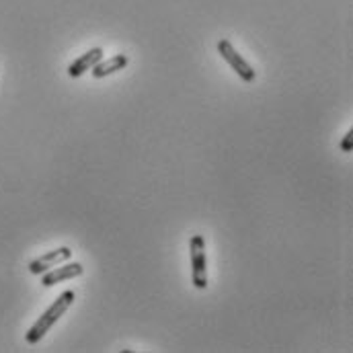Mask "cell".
<instances>
[{"mask_svg":"<svg viewBox=\"0 0 353 353\" xmlns=\"http://www.w3.org/2000/svg\"><path fill=\"white\" fill-rule=\"evenodd\" d=\"M189 251H191V281H193V288L205 290L208 288V257H205V241H203L201 234L191 236Z\"/></svg>","mask_w":353,"mask_h":353,"instance_id":"obj_2","label":"cell"},{"mask_svg":"<svg viewBox=\"0 0 353 353\" xmlns=\"http://www.w3.org/2000/svg\"><path fill=\"white\" fill-rule=\"evenodd\" d=\"M103 60V50L101 48H92V50H88L87 54H83L79 60H74L70 66H68V77L70 79H81L85 72H88L97 62H101Z\"/></svg>","mask_w":353,"mask_h":353,"instance_id":"obj_6","label":"cell"},{"mask_svg":"<svg viewBox=\"0 0 353 353\" xmlns=\"http://www.w3.org/2000/svg\"><path fill=\"white\" fill-rule=\"evenodd\" d=\"M218 54L230 64V68L247 83V85H251V83H255V79H257V72L253 70V66L234 50V46L228 41V39H220L218 41Z\"/></svg>","mask_w":353,"mask_h":353,"instance_id":"obj_3","label":"cell"},{"mask_svg":"<svg viewBox=\"0 0 353 353\" xmlns=\"http://www.w3.org/2000/svg\"><path fill=\"white\" fill-rule=\"evenodd\" d=\"M70 257H72V251H70L68 247H60V249H56V251H50V253L41 255L39 259H33V261L29 263V271H31L33 275H43L46 271L54 269L56 265L66 263Z\"/></svg>","mask_w":353,"mask_h":353,"instance_id":"obj_4","label":"cell"},{"mask_svg":"<svg viewBox=\"0 0 353 353\" xmlns=\"http://www.w3.org/2000/svg\"><path fill=\"white\" fill-rule=\"evenodd\" d=\"M339 148H341L343 152H352L353 150V130H350V132L343 136V140H341Z\"/></svg>","mask_w":353,"mask_h":353,"instance_id":"obj_8","label":"cell"},{"mask_svg":"<svg viewBox=\"0 0 353 353\" xmlns=\"http://www.w3.org/2000/svg\"><path fill=\"white\" fill-rule=\"evenodd\" d=\"M74 298H77V294L72 292V290H66V292H62L56 300H54V304L37 319V323L27 331V335H25V341L29 343V345H35V343H39L48 333H50V329L68 312V308L72 306V302H74Z\"/></svg>","mask_w":353,"mask_h":353,"instance_id":"obj_1","label":"cell"},{"mask_svg":"<svg viewBox=\"0 0 353 353\" xmlns=\"http://www.w3.org/2000/svg\"><path fill=\"white\" fill-rule=\"evenodd\" d=\"M125 66H128V56L117 54V56H113V58H109V60L97 62V64L90 68V74H92V79H105V77H111V74L123 70Z\"/></svg>","mask_w":353,"mask_h":353,"instance_id":"obj_7","label":"cell"},{"mask_svg":"<svg viewBox=\"0 0 353 353\" xmlns=\"http://www.w3.org/2000/svg\"><path fill=\"white\" fill-rule=\"evenodd\" d=\"M85 273V267L81 263H66L62 267H54L50 271H46L41 275V285L43 288H52L60 281H68V279H74V277H81Z\"/></svg>","mask_w":353,"mask_h":353,"instance_id":"obj_5","label":"cell"}]
</instances>
